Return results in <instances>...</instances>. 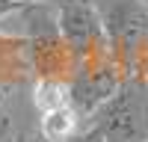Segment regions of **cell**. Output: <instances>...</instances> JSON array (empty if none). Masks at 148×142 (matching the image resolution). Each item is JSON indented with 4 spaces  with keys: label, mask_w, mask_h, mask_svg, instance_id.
<instances>
[{
    "label": "cell",
    "mask_w": 148,
    "mask_h": 142,
    "mask_svg": "<svg viewBox=\"0 0 148 142\" xmlns=\"http://www.w3.org/2000/svg\"><path fill=\"white\" fill-rule=\"evenodd\" d=\"M83 142H148V86L127 77L121 89L86 122Z\"/></svg>",
    "instance_id": "6da1fadb"
},
{
    "label": "cell",
    "mask_w": 148,
    "mask_h": 142,
    "mask_svg": "<svg viewBox=\"0 0 148 142\" xmlns=\"http://www.w3.org/2000/svg\"><path fill=\"white\" fill-rule=\"evenodd\" d=\"M27 15V59H30V74L42 80H62L74 74L77 56L68 47V42L59 36L56 21H53V6L51 3H30L21 9Z\"/></svg>",
    "instance_id": "7a4b0ae2"
},
{
    "label": "cell",
    "mask_w": 148,
    "mask_h": 142,
    "mask_svg": "<svg viewBox=\"0 0 148 142\" xmlns=\"http://www.w3.org/2000/svg\"><path fill=\"white\" fill-rule=\"evenodd\" d=\"M125 80H127V71L119 65L110 44L77 59L74 74L68 77V101L74 113L83 118V124L121 89Z\"/></svg>",
    "instance_id": "3957f363"
},
{
    "label": "cell",
    "mask_w": 148,
    "mask_h": 142,
    "mask_svg": "<svg viewBox=\"0 0 148 142\" xmlns=\"http://www.w3.org/2000/svg\"><path fill=\"white\" fill-rule=\"evenodd\" d=\"M101 15L107 44L130 77V59L139 51V44L148 42V3L145 0H113L107 9H101Z\"/></svg>",
    "instance_id": "277c9868"
},
{
    "label": "cell",
    "mask_w": 148,
    "mask_h": 142,
    "mask_svg": "<svg viewBox=\"0 0 148 142\" xmlns=\"http://www.w3.org/2000/svg\"><path fill=\"white\" fill-rule=\"evenodd\" d=\"M53 21H56L59 36L68 42L77 59L107 44L104 15H101L98 0H56Z\"/></svg>",
    "instance_id": "5b68a950"
},
{
    "label": "cell",
    "mask_w": 148,
    "mask_h": 142,
    "mask_svg": "<svg viewBox=\"0 0 148 142\" xmlns=\"http://www.w3.org/2000/svg\"><path fill=\"white\" fill-rule=\"evenodd\" d=\"M30 59H27V39L15 33H0V89H12L27 83Z\"/></svg>",
    "instance_id": "8992f818"
},
{
    "label": "cell",
    "mask_w": 148,
    "mask_h": 142,
    "mask_svg": "<svg viewBox=\"0 0 148 142\" xmlns=\"http://www.w3.org/2000/svg\"><path fill=\"white\" fill-rule=\"evenodd\" d=\"M39 133L45 142H71L83 133V118L74 113V106H56V110L39 113Z\"/></svg>",
    "instance_id": "52a82bcc"
},
{
    "label": "cell",
    "mask_w": 148,
    "mask_h": 142,
    "mask_svg": "<svg viewBox=\"0 0 148 142\" xmlns=\"http://www.w3.org/2000/svg\"><path fill=\"white\" fill-rule=\"evenodd\" d=\"M30 101H33V106H36V113H47V110H56V106H65V104H71V101H68V83L36 77V80H33Z\"/></svg>",
    "instance_id": "ba28073f"
},
{
    "label": "cell",
    "mask_w": 148,
    "mask_h": 142,
    "mask_svg": "<svg viewBox=\"0 0 148 142\" xmlns=\"http://www.w3.org/2000/svg\"><path fill=\"white\" fill-rule=\"evenodd\" d=\"M24 6H30V3H24V0H0V21L15 15V12H21Z\"/></svg>",
    "instance_id": "9c48e42d"
},
{
    "label": "cell",
    "mask_w": 148,
    "mask_h": 142,
    "mask_svg": "<svg viewBox=\"0 0 148 142\" xmlns=\"http://www.w3.org/2000/svg\"><path fill=\"white\" fill-rule=\"evenodd\" d=\"M24 3H51V6H53L56 0H24Z\"/></svg>",
    "instance_id": "30bf717a"
},
{
    "label": "cell",
    "mask_w": 148,
    "mask_h": 142,
    "mask_svg": "<svg viewBox=\"0 0 148 142\" xmlns=\"http://www.w3.org/2000/svg\"><path fill=\"white\" fill-rule=\"evenodd\" d=\"M0 142H9V139H6V136H3V133H0Z\"/></svg>",
    "instance_id": "8fae6325"
},
{
    "label": "cell",
    "mask_w": 148,
    "mask_h": 142,
    "mask_svg": "<svg viewBox=\"0 0 148 142\" xmlns=\"http://www.w3.org/2000/svg\"><path fill=\"white\" fill-rule=\"evenodd\" d=\"M71 142H83V139H80V136H77V139H71Z\"/></svg>",
    "instance_id": "7c38bea8"
},
{
    "label": "cell",
    "mask_w": 148,
    "mask_h": 142,
    "mask_svg": "<svg viewBox=\"0 0 148 142\" xmlns=\"http://www.w3.org/2000/svg\"><path fill=\"white\" fill-rule=\"evenodd\" d=\"M145 3H148V0H145Z\"/></svg>",
    "instance_id": "4fadbf2b"
}]
</instances>
